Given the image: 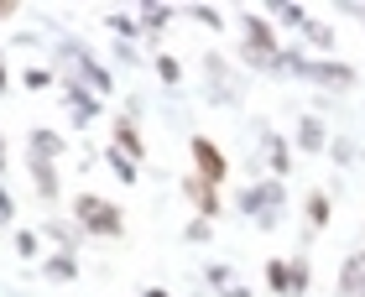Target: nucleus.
Instances as JSON below:
<instances>
[{
	"label": "nucleus",
	"mask_w": 365,
	"mask_h": 297,
	"mask_svg": "<svg viewBox=\"0 0 365 297\" xmlns=\"http://www.w3.org/2000/svg\"><path fill=\"white\" fill-rule=\"evenodd\" d=\"M308 219H313V224H324V219H329V198H324V193H313V198H308Z\"/></svg>",
	"instance_id": "3"
},
{
	"label": "nucleus",
	"mask_w": 365,
	"mask_h": 297,
	"mask_svg": "<svg viewBox=\"0 0 365 297\" xmlns=\"http://www.w3.org/2000/svg\"><path fill=\"white\" fill-rule=\"evenodd\" d=\"M78 219L89 229H99V235H115V229H120V219L105 209V198H84V204H78Z\"/></svg>",
	"instance_id": "2"
},
{
	"label": "nucleus",
	"mask_w": 365,
	"mask_h": 297,
	"mask_svg": "<svg viewBox=\"0 0 365 297\" xmlns=\"http://www.w3.org/2000/svg\"><path fill=\"white\" fill-rule=\"evenodd\" d=\"M193 157H198V177H204V183L214 188V183L225 177V152H220V146H209L204 136H198V141H193Z\"/></svg>",
	"instance_id": "1"
}]
</instances>
